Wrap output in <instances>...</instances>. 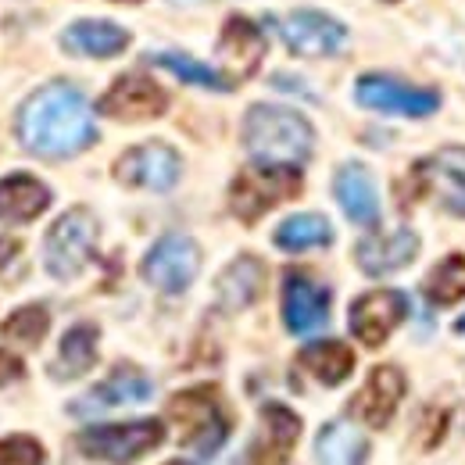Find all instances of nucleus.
Returning a JSON list of instances; mask_svg holds the SVG:
<instances>
[{"label": "nucleus", "mask_w": 465, "mask_h": 465, "mask_svg": "<svg viewBox=\"0 0 465 465\" xmlns=\"http://www.w3.org/2000/svg\"><path fill=\"white\" fill-rule=\"evenodd\" d=\"M18 143L36 158H72L97 140L86 97L72 83L40 86L15 118Z\"/></svg>", "instance_id": "1"}, {"label": "nucleus", "mask_w": 465, "mask_h": 465, "mask_svg": "<svg viewBox=\"0 0 465 465\" xmlns=\"http://www.w3.org/2000/svg\"><path fill=\"white\" fill-rule=\"evenodd\" d=\"M243 147L265 165H301L312 158V122L283 104H254L243 115Z\"/></svg>", "instance_id": "2"}, {"label": "nucleus", "mask_w": 465, "mask_h": 465, "mask_svg": "<svg viewBox=\"0 0 465 465\" xmlns=\"http://www.w3.org/2000/svg\"><path fill=\"white\" fill-rule=\"evenodd\" d=\"M169 419L179 426V444L201 459H212L230 437V415L215 387H190L169 401Z\"/></svg>", "instance_id": "3"}, {"label": "nucleus", "mask_w": 465, "mask_h": 465, "mask_svg": "<svg viewBox=\"0 0 465 465\" xmlns=\"http://www.w3.org/2000/svg\"><path fill=\"white\" fill-rule=\"evenodd\" d=\"M165 440V426L158 419H136V422H108V426H86L75 433V451L90 462L133 465L151 455Z\"/></svg>", "instance_id": "4"}, {"label": "nucleus", "mask_w": 465, "mask_h": 465, "mask_svg": "<svg viewBox=\"0 0 465 465\" xmlns=\"http://www.w3.org/2000/svg\"><path fill=\"white\" fill-rule=\"evenodd\" d=\"M301 193V173L297 165H265L254 162L232 179L230 186V208L240 223H258L269 208L283 204Z\"/></svg>", "instance_id": "5"}, {"label": "nucleus", "mask_w": 465, "mask_h": 465, "mask_svg": "<svg viewBox=\"0 0 465 465\" xmlns=\"http://www.w3.org/2000/svg\"><path fill=\"white\" fill-rule=\"evenodd\" d=\"M97 219L90 208H72L44 236V265L54 280H75L97 247Z\"/></svg>", "instance_id": "6"}, {"label": "nucleus", "mask_w": 465, "mask_h": 465, "mask_svg": "<svg viewBox=\"0 0 465 465\" xmlns=\"http://www.w3.org/2000/svg\"><path fill=\"white\" fill-rule=\"evenodd\" d=\"M140 272L154 291L183 293L201 272V247L183 232H169L147 251Z\"/></svg>", "instance_id": "7"}, {"label": "nucleus", "mask_w": 465, "mask_h": 465, "mask_svg": "<svg viewBox=\"0 0 465 465\" xmlns=\"http://www.w3.org/2000/svg\"><path fill=\"white\" fill-rule=\"evenodd\" d=\"M354 97L361 108L369 112H383V115H405V118H426L440 108V94L437 90H422V86H408L394 75H361L354 83Z\"/></svg>", "instance_id": "8"}, {"label": "nucleus", "mask_w": 465, "mask_h": 465, "mask_svg": "<svg viewBox=\"0 0 465 465\" xmlns=\"http://www.w3.org/2000/svg\"><path fill=\"white\" fill-rule=\"evenodd\" d=\"M411 179L422 197H433L440 208L465 219V147H444L422 158L411 169Z\"/></svg>", "instance_id": "9"}, {"label": "nucleus", "mask_w": 465, "mask_h": 465, "mask_svg": "<svg viewBox=\"0 0 465 465\" xmlns=\"http://www.w3.org/2000/svg\"><path fill=\"white\" fill-rule=\"evenodd\" d=\"M183 173V162L175 154V147L151 140V143H136L129 147L115 162V179L122 186H136V190H173Z\"/></svg>", "instance_id": "10"}, {"label": "nucleus", "mask_w": 465, "mask_h": 465, "mask_svg": "<svg viewBox=\"0 0 465 465\" xmlns=\"http://www.w3.org/2000/svg\"><path fill=\"white\" fill-rule=\"evenodd\" d=\"M165 108H169V94L151 75H140V72L118 75L108 86V94L97 101V112L115 122H147V118L165 115Z\"/></svg>", "instance_id": "11"}, {"label": "nucleus", "mask_w": 465, "mask_h": 465, "mask_svg": "<svg viewBox=\"0 0 465 465\" xmlns=\"http://www.w3.org/2000/svg\"><path fill=\"white\" fill-rule=\"evenodd\" d=\"M276 29L291 47V54H301V58H333L348 44V29L322 11H293L287 18H280Z\"/></svg>", "instance_id": "12"}, {"label": "nucleus", "mask_w": 465, "mask_h": 465, "mask_svg": "<svg viewBox=\"0 0 465 465\" xmlns=\"http://www.w3.org/2000/svg\"><path fill=\"white\" fill-rule=\"evenodd\" d=\"M330 287L312 280L308 272L291 269L283 276V322L293 337H308L330 322Z\"/></svg>", "instance_id": "13"}, {"label": "nucleus", "mask_w": 465, "mask_h": 465, "mask_svg": "<svg viewBox=\"0 0 465 465\" xmlns=\"http://www.w3.org/2000/svg\"><path fill=\"white\" fill-rule=\"evenodd\" d=\"M408 315L405 293L398 291H372L361 293L351 304V333L365 344V348H380Z\"/></svg>", "instance_id": "14"}, {"label": "nucleus", "mask_w": 465, "mask_h": 465, "mask_svg": "<svg viewBox=\"0 0 465 465\" xmlns=\"http://www.w3.org/2000/svg\"><path fill=\"white\" fill-rule=\"evenodd\" d=\"M262 426H258V437L251 444V455L247 462L251 465H283L291 459L293 444L301 437V419L293 415L287 405H262Z\"/></svg>", "instance_id": "15"}, {"label": "nucleus", "mask_w": 465, "mask_h": 465, "mask_svg": "<svg viewBox=\"0 0 465 465\" xmlns=\"http://www.w3.org/2000/svg\"><path fill=\"white\" fill-rule=\"evenodd\" d=\"M401 398H405V376H401V369H398V365H376V369L369 372L365 387H361L358 398H354V411H358V419H361L365 426L383 430V426L394 419Z\"/></svg>", "instance_id": "16"}, {"label": "nucleus", "mask_w": 465, "mask_h": 465, "mask_svg": "<svg viewBox=\"0 0 465 465\" xmlns=\"http://www.w3.org/2000/svg\"><path fill=\"white\" fill-rule=\"evenodd\" d=\"M419 254V236L411 230H394V232H376L358 240L354 247V262L365 276H391L398 269H405Z\"/></svg>", "instance_id": "17"}, {"label": "nucleus", "mask_w": 465, "mask_h": 465, "mask_svg": "<svg viewBox=\"0 0 465 465\" xmlns=\"http://www.w3.org/2000/svg\"><path fill=\"white\" fill-rule=\"evenodd\" d=\"M265 58V36L254 22L232 15L230 22L223 25V36H219V61L223 68L230 72V79H247L254 75V68Z\"/></svg>", "instance_id": "18"}, {"label": "nucleus", "mask_w": 465, "mask_h": 465, "mask_svg": "<svg viewBox=\"0 0 465 465\" xmlns=\"http://www.w3.org/2000/svg\"><path fill=\"white\" fill-rule=\"evenodd\" d=\"M154 394L151 380L133 369V365H115V372L97 383L83 401H75L72 411L75 415H94V411H104V408H122V405H136V401H147Z\"/></svg>", "instance_id": "19"}, {"label": "nucleus", "mask_w": 465, "mask_h": 465, "mask_svg": "<svg viewBox=\"0 0 465 465\" xmlns=\"http://www.w3.org/2000/svg\"><path fill=\"white\" fill-rule=\"evenodd\" d=\"M51 208V190L36 175L15 173L0 179V223H33Z\"/></svg>", "instance_id": "20"}, {"label": "nucleus", "mask_w": 465, "mask_h": 465, "mask_svg": "<svg viewBox=\"0 0 465 465\" xmlns=\"http://www.w3.org/2000/svg\"><path fill=\"white\" fill-rule=\"evenodd\" d=\"M333 193H337V201H341V208H344L351 223H358V226H376L380 223V193H376V183H372L369 169H361V165L337 169Z\"/></svg>", "instance_id": "21"}, {"label": "nucleus", "mask_w": 465, "mask_h": 465, "mask_svg": "<svg viewBox=\"0 0 465 465\" xmlns=\"http://www.w3.org/2000/svg\"><path fill=\"white\" fill-rule=\"evenodd\" d=\"M61 44L68 54H79V58H115L129 47V33L115 25V22H75L61 33Z\"/></svg>", "instance_id": "22"}, {"label": "nucleus", "mask_w": 465, "mask_h": 465, "mask_svg": "<svg viewBox=\"0 0 465 465\" xmlns=\"http://www.w3.org/2000/svg\"><path fill=\"white\" fill-rule=\"evenodd\" d=\"M265 291V265L254 258V254H240L236 262L226 265V272L219 276L215 293H219V304L226 312H243L251 308Z\"/></svg>", "instance_id": "23"}, {"label": "nucleus", "mask_w": 465, "mask_h": 465, "mask_svg": "<svg viewBox=\"0 0 465 465\" xmlns=\"http://www.w3.org/2000/svg\"><path fill=\"white\" fill-rule=\"evenodd\" d=\"M97 341H101V333H97L94 322L72 326L61 337V348L54 365H51V376L54 380H79V376H86L94 369V361H97Z\"/></svg>", "instance_id": "24"}, {"label": "nucleus", "mask_w": 465, "mask_h": 465, "mask_svg": "<svg viewBox=\"0 0 465 465\" xmlns=\"http://www.w3.org/2000/svg\"><path fill=\"white\" fill-rule=\"evenodd\" d=\"M297 365L308 376H315L319 383L337 387V383L348 380L351 369H354V351L348 344H341V341H315V344H308L297 354Z\"/></svg>", "instance_id": "25"}, {"label": "nucleus", "mask_w": 465, "mask_h": 465, "mask_svg": "<svg viewBox=\"0 0 465 465\" xmlns=\"http://www.w3.org/2000/svg\"><path fill=\"white\" fill-rule=\"evenodd\" d=\"M315 455L319 465H361L369 455V440L351 422H330L315 440Z\"/></svg>", "instance_id": "26"}, {"label": "nucleus", "mask_w": 465, "mask_h": 465, "mask_svg": "<svg viewBox=\"0 0 465 465\" xmlns=\"http://www.w3.org/2000/svg\"><path fill=\"white\" fill-rule=\"evenodd\" d=\"M272 240H276L280 251H312V247L333 243V226H330L322 215H315V212H308V215H291L287 223L276 226Z\"/></svg>", "instance_id": "27"}, {"label": "nucleus", "mask_w": 465, "mask_h": 465, "mask_svg": "<svg viewBox=\"0 0 465 465\" xmlns=\"http://www.w3.org/2000/svg\"><path fill=\"white\" fill-rule=\"evenodd\" d=\"M422 293H426V301L437 304V308H448V304L462 301L465 297V254H448L444 262H437L433 272H430L426 283H422Z\"/></svg>", "instance_id": "28"}, {"label": "nucleus", "mask_w": 465, "mask_h": 465, "mask_svg": "<svg viewBox=\"0 0 465 465\" xmlns=\"http://www.w3.org/2000/svg\"><path fill=\"white\" fill-rule=\"evenodd\" d=\"M151 64H158V68H165V72H173L179 75L183 83H193V86H204V90H232V79L230 75H223V72H215V68H208V64H201V61L186 58V54H173V51H165V54H151Z\"/></svg>", "instance_id": "29"}, {"label": "nucleus", "mask_w": 465, "mask_h": 465, "mask_svg": "<svg viewBox=\"0 0 465 465\" xmlns=\"http://www.w3.org/2000/svg\"><path fill=\"white\" fill-rule=\"evenodd\" d=\"M51 330V312L44 304H25L18 312H11L0 326L4 341H15V344H25V348H36Z\"/></svg>", "instance_id": "30"}, {"label": "nucleus", "mask_w": 465, "mask_h": 465, "mask_svg": "<svg viewBox=\"0 0 465 465\" xmlns=\"http://www.w3.org/2000/svg\"><path fill=\"white\" fill-rule=\"evenodd\" d=\"M44 444L33 437H4L0 440V465H44Z\"/></svg>", "instance_id": "31"}, {"label": "nucleus", "mask_w": 465, "mask_h": 465, "mask_svg": "<svg viewBox=\"0 0 465 465\" xmlns=\"http://www.w3.org/2000/svg\"><path fill=\"white\" fill-rule=\"evenodd\" d=\"M22 376H25V365H22V358H18V354H11V351L0 348V387L15 383V380H22Z\"/></svg>", "instance_id": "32"}, {"label": "nucleus", "mask_w": 465, "mask_h": 465, "mask_svg": "<svg viewBox=\"0 0 465 465\" xmlns=\"http://www.w3.org/2000/svg\"><path fill=\"white\" fill-rule=\"evenodd\" d=\"M15 254H18V240H11V236H0V272H4V265H7Z\"/></svg>", "instance_id": "33"}, {"label": "nucleus", "mask_w": 465, "mask_h": 465, "mask_svg": "<svg viewBox=\"0 0 465 465\" xmlns=\"http://www.w3.org/2000/svg\"><path fill=\"white\" fill-rule=\"evenodd\" d=\"M455 333H465V315L459 319V322H455Z\"/></svg>", "instance_id": "34"}, {"label": "nucleus", "mask_w": 465, "mask_h": 465, "mask_svg": "<svg viewBox=\"0 0 465 465\" xmlns=\"http://www.w3.org/2000/svg\"><path fill=\"white\" fill-rule=\"evenodd\" d=\"M169 465H190V462H169Z\"/></svg>", "instance_id": "35"}]
</instances>
